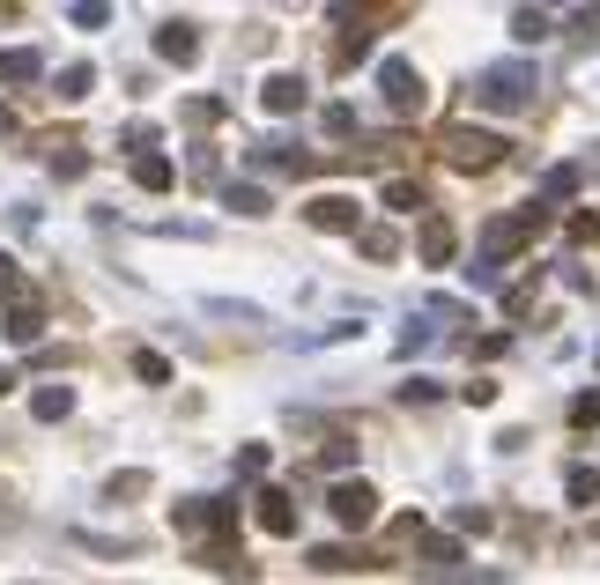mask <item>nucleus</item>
Segmentation results:
<instances>
[{"mask_svg": "<svg viewBox=\"0 0 600 585\" xmlns=\"http://www.w3.org/2000/svg\"><path fill=\"white\" fill-rule=\"evenodd\" d=\"M474 104H482V112H526V104H534V67H526V60H497V67H482Z\"/></svg>", "mask_w": 600, "mask_h": 585, "instance_id": "1", "label": "nucleus"}, {"mask_svg": "<svg viewBox=\"0 0 600 585\" xmlns=\"http://www.w3.org/2000/svg\"><path fill=\"white\" fill-rule=\"evenodd\" d=\"M541 222H549V208H541V201H534V208H519V215H497V222L482 230V259H497V267H505V259H512V252L526 245Z\"/></svg>", "mask_w": 600, "mask_h": 585, "instance_id": "2", "label": "nucleus"}, {"mask_svg": "<svg viewBox=\"0 0 600 585\" xmlns=\"http://www.w3.org/2000/svg\"><path fill=\"white\" fill-rule=\"evenodd\" d=\"M445 156H452L460 170H489L497 156H505V141L482 133V126H445Z\"/></svg>", "mask_w": 600, "mask_h": 585, "instance_id": "3", "label": "nucleus"}, {"mask_svg": "<svg viewBox=\"0 0 600 585\" xmlns=\"http://www.w3.org/2000/svg\"><path fill=\"white\" fill-rule=\"evenodd\" d=\"M379 89H386V104L400 112V119H416V112H423V75H416L400 52H393V60H379Z\"/></svg>", "mask_w": 600, "mask_h": 585, "instance_id": "4", "label": "nucleus"}, {"mask_svg": "<svg viewBox=\"0 0 600 585\" xmlns=\"http://www.w3.org/2000/svg\"><path fill=\"white\" fill-rule=\"evenodd\" d=\"M327 504H334V526H348V534H363V526L379 519V489H371V482H334Z\"/></svg>", "mask_w": 600, "mask_h": 585, "instance_id": "5", "label": "nucleus"}, {"mask_svg": "<svg viewBox=\"0 0 600 585\" xmlns=\"http://www.w3.org/2000/svg\"><path fill=\"white\" fill-rule=\"evenodd\" d=\"M253 519H259V534L290 542V534H297V497H290V489H259V497H253Z\"/></svg>", "mask_w": 600, "mask_h": 585, "instance_id": "6", "label": "nucleus"}, {"mask_svg": "<svg viewBox=\"0 0 600 585\" xmlns=\"http://www.w3.org/2000/svg\"><path fill=\"white\" fill-rule=\"evenodd\" d=\"M304 222H311V230H348V238H356V230H363V208H356L348 193H319V201L304 208Z\"/></svg>", "mask_w": 600, "mask_h": 585, "instance_id": "7", "label": "nucleus"}, {"mask_svg": "<svg viewBox=\"0 0 600 585\" xmlns=\"http://www.w3.org/2000/svg\"><path fill=\"white\" fill-rule=\"evenodd\" d=\"M259 104H267L275 119L304 112V75H267V82H259Z\"/></svg>", "mask_w": 600, "mask_h": 585, "instance_id": "8", "label": "nucleus"}, {"mask_svg": "<svg viewBox=\"0 0 600 585\" xmlns=\"http://www.w3.org/2000/svg\"><path fill=\"white\" fill-rule=\"evenodd\" d=\"M156 52H164L171 67H193V60H201V30H193V23H164V30H156Z\"/></svg>", "mask_w": 600, "mask_h": 585, "instance_id": "9", "label": "nucleus"}, {"mask_svg": "<svg viewBox=\"0 0 600 585\" xmlns=\"http://www.w3.org/2000/svg\"><path fill=\"white\" fill-rule=\"evenodd\" d=\"M416 252H423V267H445V259L460 252V230H452L445 215H430V222H423V238H416Z\"/></svg>", "mask_w": 600, "mask_h": 585, "instance_id": "10", "label": "nucleus"}, {"mask_svg": "<svg viewBox=\"0 0 600 585\" xmlns=\"http://www.w3.org/2000/svg\"><path fill=\"white\" fill-rule=\"evenodd\" d=\"M133 186H141V193H171V186H178L171 156H164V149H149V156H133Z\"/></svg>", "mask_w": 600, "mask_h": 585, "instance_id": "11", "label": "nucleus"}, {"mask_svg": "<svg viewBox=\"0 0 600 585\" xmlns=\"http://www.w3.org/2000/svg\"><path fill=\"white\" fill-rule=\"evenodd\" d=\"M38 334H44V311H38V296H23V304H8V341H15V348H30Z\"/></svg>", "mask_w": 600, "mask_h": 585, "instance_id": "12", "label": "nucleus"}, {"mask_svg": "<svg viewBox=\"0 0 600 585\" xmlns=\"http://www.w3.org/2000/svg\"><path fill=\"white\" fill-rule=\"evenodd\" d=\"M30 416L38 422H67L75 416V385H38V393H30Z\"/></svg>", "mask_w": 600, "mask_h": 585, "instance_id": "13", "label": "nucleus"}, {"mask_svg": "<svg viewBox=\"0 0 600 585\" xmlns=\"http://www.w3.org/2000/svg\"><path fill=\"white\" fill-rule=\"evenodd\" d=\"M38 75H44V52H30V44L0 52V82H38Z\"/></svg>", "mask_w": 600, "mask_h": 585, "instance_id": "14", "label": "nucleus"}, {"mask_svg": "<svg viewBox=\"0 0 600 585\" xmlns=\"http://www.w3.org/2000/svg\"><path fill=\"white\" fill-rule=\"evenodd\" d=\"M549 30H557V15H549V8H512V38L519 44H541Z\"/></svg>", "mask_w": 600, "mask_h": 585, "instance_id": "15", "label": "nucleus"}, {"mask_svg": "<svg viewBox=\"0 0 600 585\" xmlns=\"http://www.w3.org/2000/svg\"><path fill=\"white\" fill-rule=\"evenodd\" d=\"M578 186H586V170H578V164H557L549 178H541V208H549V201H571Z\"/></svg>", "mask_w": 600, "mask_h": 585, "instance_id": "16", "label": "nucleus"}, {"mask_svg": "<svg viewBox=\"0 0 600 585\" xmlns=\"http://www.w3.org/2000/svg\"><path fill=\"white\" fill-rule=\"evenodd\" d=\"M386 208L393 215H416V208H423V186H416V178H393V186H386Z\"/></svg>", "mask_w": 600, "mask_h": 585, "instance_id": "17", "label": "nucleus"}, {"mask_svg": "<svg viewBox=\"0 0 600 585\" xmlns=\"http://www.w3.org/2000/svg\"><path fill=\"white\" fill-rule=\"evenodd\" d=\"M222 208H238V215H267V193H259V186H222Z\"/></svg>", "mask_w": 600, "mask_h": 585, "instance_id": "18", "label": "nucleus"}, {"mask_svg": "<svg viewBox=\"0 0 600 585\" xmlns=\"http://www.w3.org/2000/svg\"><path fill=\"white\" fill-rule=\"evenodd\" d=\"M89 89H97V67H67V75H60V89H52V97H67V104H82Z\"/></svg>", "mask_w": 600, "mask_h": 585, "instance_id": "19", "label": "nucleus"}, {"mask_svg": "<svg viewBox=\"0 0 600 585\" xmlns=\"http://www.w3.org/2000/svg\"><path fill=\"white\" fill-rule=\"evenodd\" d=\"M563 489H571V504H593L600 497V474H593V467H571V474H563Z\"/></svg>", "mask_w": 600, "mask_h": 585, "instance_id": "20", "label": "nucleus"}, {"mask_svg": "<svg viewBox=\"0 0 600 585\" xmlns=\"http://www.w3.org/2000/svg\"><path fill=\"white\" fill-rule=\"evenodd\" d=\"M82 149H75V141H52V170H60V178H82Z\"/></svg>", "mask_w": 600, "mask_h": 585, "instance_id": "21", "label": "nucleus"}, {"mask_svg": "<svg viewBox=\"0 0 600 585\" xmlns=\"http://www.w3.org/2000/svg\"><path fill=\"white\" fill-rule=\"evenodd\" d=\"M133 378H141V385H164V378H171V364H164L156 348H141V356H133Z\"/></svg>", "mask_w": 600, "mask_h": 585, "instance_id": "22", "label": "nucleus"}, {"mask_svg": "<svg viewBox=\"0 0 600 585\" xmlns=\"http://www.w3.org/2000/svg\"><path fill=\"white\" fill-rule=\"evenodd\" d=\"M356 245L371 252V259H393V252H400V238H393V230H356Z\"/></svg>", "mask_w": 600, "mask_h": 585, "instance_id": "23", "label": "nucleus"}, {"mask_svg": "<svg viewBox=\"0 0 600 585\" xmlns=\"http://www.w3.org/2000/svg\"><path fill=\"white\" fill-rule=\"evenodd\" d=\"M0 296L23 304V267H15V252H0Z\"/></svg>", "mask_w": 600, "mask_h": 585, "instance_id": "24", "label": "nucleus"}, {"mask_svg": "<svg viewBox=\"0 0 600 585\" xmlns=\"http://www.w3.org/2000/svg\"><path fill=\"white\" fill-rule=\"evenodd\" d=\"M67 23H75V30H104V23H112V8H97V0H82V8H67Z\"/></svg>", "mask_w": 600, "mask_h": 585, "instance_id": "25", "label": "nucleus"}, {"mask_svg": "<svg viewBox=\"0 0 600 585\" xmlns=\"http://www.w3.org/2000/svg\"><path fill=\"white\" fill-rule=\"evenodd\" d=\"M571 422H578V430H593V422H600V385H593V393H578V400H571Z\"/></svg>", "mask_w": 600, "mask_h": 585, "instance_id": "26", "label": "nucleus"}, {"mask_svg": "<svg viewBox=\"0 0 600 585\" xmlns=\"http://www.w3.org/2000/svg\"><path fill=\"white\" fill-rule=\"evenodd\" d=\"M311 563H319V571H363L348 548H311Z\"/></svg>", "mask_w": 600, "mask_h": 585, "instance_id": "27", "label": "nucleus"}, {"mask_svg": "<svg viewBox=\"0 0 600 585\" xmlns=\"http://www.w3.org/2000/svg\"><path fill=\"white\" fill-rule=\"evenodd\" d=\"M356 460V445H348V437H327V453H319V467H348Z\"/></svg>", "mask_w": 600, "mask_h": 585, "instance_id": "28", "label": "nucleus"}, {"mask_svg": "<svg viewBox=\"0 0 600 585\" xmlns=\"http://www.w3.org/2000/svg\"><path fill=\"white\" fill-rule=\"evenodd\" d=\"M437 393H445L437 378H408V385H400V400H437Z\"/></svg>", "mask_w": 600, "mask_h": 585, "instance_id": "29", "label": "nucleus"}, {"mask_svg": "<svg viewBox=\"0 0 600 585\" xmlns=\"http://www.w3.org/2000/svg\"><path fill=\"white\" fill-rule=\"evenodd\" d=\"M327 133H356V112L348 104H327Z\"/></svg>", "mask_w": 600, "mask_h": 585, "instance_id": "30", "label": "nucleus"}, {"mask_svg": "<svg viewBox=\"0 0 600 585\" xmlns=\"http://www.w3.org/2000/svg\"><path fill=\"white\" fill-rule=\"evenodd\" d=\"M0 133H15V119H8V104H0Z\"/></svg>", "mask_w": 600, "mask_h": 585, "instance_id": "31", "label": "nucleus"}, {"mask_svg": "<svg viewBox=\"0 0 600 585\" xmlns=\"http://www.w3.org/2000/svg\"><path fill=\"white\" fill-rule=\"evenodd\" d=\"M8 385H15V371H8V364H0V393H8Z\"/></svg>", "mask_w": 600, "mask_h": 585, "instance_id": "32", "label": "nucleus"}, {"mask_svg": "<svg viewBox=\"0 0 600 585\" xmlns=\"http://www.w3.org/2000/svg\"><path fill=\"white\" fill-rule=\"evenodd\" d=\"M593 356H600V348H593Z\"/></svg>", "mask_w": 600, "mask_h": 585, "instance_id": "33", "label": "nucleus"}]
</instances>
